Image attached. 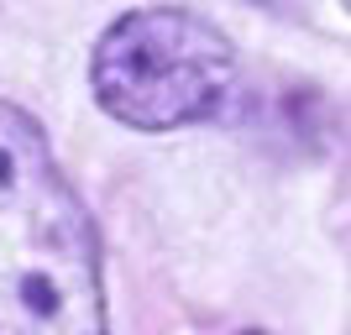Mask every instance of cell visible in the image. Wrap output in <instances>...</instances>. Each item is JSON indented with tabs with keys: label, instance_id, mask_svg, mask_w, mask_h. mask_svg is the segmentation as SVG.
I'll list each match as a JSON object with an SVG mask.
<instances>
[{
	"label": "cell",
	"instance_id": "1",
	"mask_svg": "<svg viewBox=\"0 0 351 335\" xmlns=\"http://www.w3.org/2000/svg\"><path fill=\"white\" fill-rule=\"evenodd\" d=\"M0 335H110L100 236L47 132L0 100Z\"/></svg>",
	"mask_w": 351,
	"mask_h": 335
},
{
	"label": "cell",
	"instance_id": "2",
	"mask_svg": "<svg viewBox=\"0 0 351 335\" xmlns=\"http://www.w3.org/2000/svg\"><path fill=\"white\" fill-rule=\"evenodd\" d=\"M231 84L236 47L184 5H142L116 16L89 58V89L100 110L132 132L199 126L220 116Z\"/></svg>",
	"mask_w": 351,
	"mask_h": 335
},
{
	"label": "cell",
	"instance_id": "3",
	"mask_svg": "<svg viewBox=\"0 0 351 335\" xmlns=\"http://www.w3.org/2000/svg\"><path fill=\"white\" fill-rule=\"evenodd\" d=\"M236 335H267V330H236Z\"/></svg>",
	"mask_w": 351,
	"mask_h": 335
}]
</instances>
